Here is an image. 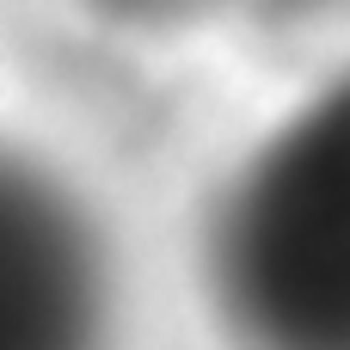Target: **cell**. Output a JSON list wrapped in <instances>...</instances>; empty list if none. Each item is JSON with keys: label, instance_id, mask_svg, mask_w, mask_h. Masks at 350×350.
Listing matches in <instances>:
<instances>
[{"label": "cell", "instance_id": "cell-2", "mask_svg": "<svg viewBox=\"0 0 350 350\" xmlns=\"http://www.w3.org/2000/svg\"><path fill=\"white\" fill-rule=\"evenodd\" d=\"M105 277L80 209L37 178L0 197V350H98Z\"/></svg>", "mask_w": 350, "mask_h": 350}, {"label": "cell", "instance_id": "cell-1", "mask_svg": "<svg viewBox=\"0 0 350 350\" xmlns=\"http://www.w3.org/2000/svg\"><path fill=\"white\" fill-rule=\"evenodd\" d=\"M203 295L234 350H350V74L289 111L221 185Z\"/></svg>", "mask_w": 350, "mask_h": 350}]
</instances>
